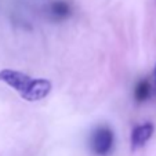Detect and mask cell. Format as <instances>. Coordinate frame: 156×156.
I'll return each instance as SVG.
<instances>
[{"instance_id": "6da1fadb", "label": "cell", "mask_w": 156, "mask_h": 156, "mask_svg": "<svg viewBox=\"0 0 156 156\" xmlns=\"http://www.w3.org/2000/svg\"><path fill=\"white\" fill-rule=\"evenodd\" d=\"M0 80L14 88L27 101H39L47 97L51 90V83L46 79H35L29 75L11 69L0 71Z\"/></svg>"}, {"instance_id": "7a4b0ae2", "label": "cell", "mask_w": 156, "mask_h": 156, "mask_svg": "<svg viewBox=\"0 0 156 156\" xmlns=\"http://www.w3.org/2000/svg\"><path fill=\"white\" fill-rule=\"evenodd\" d=\"M115 136L113 130L108 126H98L90 137V147L97 156H108L113 151Z\"/></svg>"}, {"instance_id": "3957f363", "label": "cell", "mask_w": 156, "mask_h": 156, "mask_svg": "<svg viewBox=\"0 0 156 156\" xmlns=\"http://www.w3.org/2000/svg\"><path fill=\"white\" fill-rule=\"evenodd\" d=\"M153 130H155V127L152 123H142L134 127L131 131V137H130L133 149H138V148L144 147L153 136Z\"/></svg>"}, {"instance_id": "277c9868", "label": "cell", "mask_w": 156, "mask_h": 156, "mask_svg": "<svg viewBox=\"0 0 156 156\" xmlns=\"http://www.w3.org/2000/svg\"><path fill=\"white\" fill-rule=\"evenodd\" d=\"M72 12L71 4L65 0H53L47 6V14L53 21H64Z\"/></svg>"}, {"instance_id": "5b68a950", "label": "cell", "mask_w": 156, "mask_h": 156, "mask_svg": "<svg viewBox=\"0 0 156 156\" xmlns=\"http://www.w3.org/2000/svg\"><path fill=\"white\" fill-rule=\"evenodd\" d=\"M151 91H152V87H151L149 80L142 79L134 87V98L138 102H144L151 97Z\"/></svg>"}, {"instance_id": "8992f818", "label": "cell", "mask_w": 156, "mask_h": 156, "mask_svg": "<svg viewBox=\"0 0 156 156\" xmlns=\"http://www.w3.org/2000/svg\"><path fill=\"white\" fill-rule=\"evenodd\" d=\"M155 77H156V65H155Z\"/></svg>"}]
</instances>
